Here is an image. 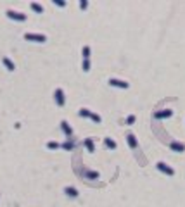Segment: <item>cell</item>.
Instances as JSON below:
<instances>
[{"label": "cell", "mask_w": 185, "mask_h": 207, "mask_svg": "<svg viewBox=\"0 0 185 207\" xmlns=\"http://www.w3.org/2000/svg\"><path fill=\"white\" fill-rule=\"evenodd\" d=\"M24 40H28V42H36V43H43V42H47V36L42 35V33H26V35H24Z\"/></svg>", "instance_id": "1"}, {"label": "cell", "mask_w": 185, "mask_h": 207, "mask_svg": "<svg viewBox=\"0 0 185 207\" xmlns=\"http://www.w3.org/2000/svg\"><path fill=\"white\" fill-rule=\"evenodd\" d=\"M7 18L12 19V21H26V14H23V12H16V10H7Z\"/></svg>", "instance_id": "2"}, {"label": "cell", "mask_w": 185, "mask_h": 207, "mask_svg": "<svg viewBox=\"0 0 185 207\" xmlns=\"http://www.w3.org/2000/svg\"><path fill=\"white\" fill-rule=\"evenodd\" d=\"M54 98H56V104H57L59 107H62L64 104H66V98H64V92H62L61 88H57L56 92H54Z\"/></svg>", "instance_id": "3"}, {"label": "cell", "mask_w": 185, "mask_h": 207, "mask_svg": "<svg viewBox=\"0 0 185 207\" xmlns=\"http://www.w3.org/2000/svg\"><path fill=\"white\" fill-rule=\"evenodd\" d=\"M156 168L159 169L161 173H164V174H168V176H173L175 174V171H173V168H170L168 164H164V162H158L156 164Z\"/></svg>", "instance_id": "4"}, {"label": "cell", "mask_w": 185, "mask_h": 207, "mask_svg": "<svg viewBox=\"0 0 185 207\" xmlns=\"http://www.w3.org/2000/svg\"><path fill=\"white\" fill-rule=\"evenodd\" d=\"M109 85L111 86H116V88H128V86H130L126 81H123V79H116V78H111Z\"/></svg>", "instance_id": "5"}, {"label": "cell", "mask_w": 185, "mask_h": 207, "mask_svg": "<svg viewBox=\"0 0 185 207\" xmlns=\"http://www.w3.org/2000/svg\"><path fill=\"white\" fill-rule=\"evenodd\" d=\"M61 129L64 131V135L68 137V140H71V137H73V129H71V126H69L68 121H61Z\"/></svg>", "instance_id": "6"}, {"label": "cell", "mask_w": 185, "mask_h": 207, "mask_svg": "<svg viewBox=\"0 0 185 207\" xmlns=\"http://www.w3.org/2000/svg\"><path fill=\"white\" fill-rule=\"evenodd\" d=\"M173 116V110L170 109H164V110H158V112H154V117L156 119H164V117H171Z\"/></svg>", "instance_id": "7"}, {"label": "cell", "mask_w": 185, "mask_h": 207, "mask_svg": "<svg viewBox=\"0 0 185 207\" xmlns=\"http://www.w3.org/2000/svg\"><path fill=\"white\" fill-rule=\"evenodd\" d=\"M2 64H4V66H5V69H7V71H10V73H12V71H16V66H14V62L10 61L9 57H2Z\"/></svg>", "instance_id": "8"}, {"label": "cell", "mask_w": 185, "mask_h": 207, "mask_svg": "<svg viewBox=\"0 0 185 207\" xmlns=\"http://www.w3.org/2000/svg\"><path fill=\"white\" fill-rule=\"evenodd\" d=\"M126 143H128V147H130V149H137V147H138V141H137L135 135H132V133L126 137Z\"/></svg>", "instance_id": "9"}, {"label": "cell", "mask_w": 185, "mask_h": 207, "mask_svg": "<svg viewBox=\"0 0 185 207\" xmlns=\"http://www.w3.org/2000/svg\"><path fill=\"white\" fill-rule=\"evenodd\" d=\"M170 149L175 150V152H185V145L180 143V141H171L170 143Z\"/></svg>", "instance_id": "10"}, {"label": "cell", "mask_w": 185, "mask_h": 207, "mask_svg": "<svg viewBox=\"0 0 185 207\" xmlns=\"http://www.w3.org/2000/svg\"><path fill=\"white\" fill-rule=\"evenodd\" d=\"M64 193L68 195V197H78V190L76 188H73V186H66V188H64Z\"/></svg>", "instance_id": "11"}, {"label": "cell", "mask_w": 185, "mask_h": 207, "mask_svg": "<svg viewBox=\"0 0 185 207\" xmlns=\"http://www.w3.org/2000/svg\"><path fill=\"white\" fill-rule=\"evenodd\" d=\"M85 178H87V180H97V178H99V173H97V171H90V169H87V171H85Z\"/></svg>", "instance_id": "12"}, {"label": "cell", "mask_w": 185, "mask_h": 207, "mask_svg": "<svg viewBox=\"0 0 185 207\" xmlns=\"http://www.w3.org/2000/svg\"><path fill=\"white\" fill-rule=\"evenodd\" d=\"M30 7H31V10H35L36 14H42V12H43V7H42V5H40L38 2H31Z\"/></svg>", "instance_id": "13"}, {"label": "cell", "mask_w": 185, "mask_h": 207, "mask_svg": "<svg viewBox=\"0 0 185 207\" xmlns=\"http://www.w3.org/2000/svg\"><path fill=\"white\" fill-rule=\"evenodd\" d=\"M85 147H87L88 152H95V145H93L92 138H87V140H85Z\"/></svg>", "instance_id": "14"}, {"label": "cell", "mask_w": 185, "mask_h": 207, "mask_svg": "<svg viewBox=\"0 0 185 207\" xmlns=\"http://www.w3.org/2000/svg\"><path fill=\"white\" fill-rule=\"evenodd\" d=\"M104 143H106V147H107V149H111V150L116 149V141L113 140V138H106V140H104Z\"/></svg>", "instance_id": "15"}, {"label": "cell", "mask_w": 185, "mask_h": 207, "mask_svg": "<svg viewBox=\"0 0 185 207\" xmlns=\"http://www.w3.org/2000/svg\"><path fill=\"white\" fill-rule=\"evenodd\" d=\"M73 147H75V143H73V138H71L69 141H66V143H61V149H66V150H73Z\"/></svg>", "instance_id": "16"}, {"label": "cell", "mask_w": 185, "mask_h": 207, "mask_svg": "<svg viewBox=\"0 0 185 207\" xmlns=\"http://www.w3.org/2000/svg\"><path fill=\"white\" fill-rule=\"evenodd\" d=\"M47 149H50V150L61 149V143H57V141H49V143H47Z\"/></svg>", "instance_id": "17"}, {"label": "cell", "mask_w": 185, "mask_h": 207, "mask_svg": "<svg viewBox=\"0 0 185 207\" xmlns=\"http://www.w3.org/2000/svg\"><path fill=\"white\" fill-rule=\"evenodd\" d=\"M78 114L81 116V117H90V116H92V112H90L88 109H80V112H78Z\"/></svg>", "instance_id": "18"}, {"label": "cell", "mask_w": 185, "mask_h": 207, "mask_svg": "<svg viewBox=\"0 0 185 207\" xmlns=\"http://www.w3.org/2000/svg\"><path fill=\"white\" fill-rule=\"evenodd\" d=\"M81 54H83V59H88V57H90V47H88V45H85L83 50H81Z\"/></svg>", "instance_id": "19"}, {"label": "cell", "mask_w": 185, "mask_h": 207, "mask_svg": "<svg viewBox=\"0 0 185 207\" xmlns=\"http://www.w3.org/2000/svg\"><path fill=\"white\" fill-rule=\"evenodd\" d=\"M81 69L87 73V71H90V61L88 59H83V64H81Z\"/></svg>", "instance_id": "20"}, {"label": "cell", "mask_w": 185, "mask_h": 207, "mask_svg": "<svg viewBox=\"0 0 185 207\" xmlns=\"http://www.w3.org/2000/svg\"><path fill=\"white\" fill-rule=\"evenodd\" d=\"M90 119H92L93 123H101V121H102L101 116H99V114H93V112H92V116H90Z\"/></svg>", "instance_id": "21"}, {"label": "cell", "mask_w": 185, "mask_h": 207, "mask_svg": "<svg viewBox=\"0 0 185 207\" xmlns=\"http://www.w3.org/2000/svg\"><path fill=\"white\" fill-rule=\"evenodd\" d=\"M54 5H57V7H66V2H64V0H54Z\"/></svg>", "instance_id": "22"}, {"label": "cell", "mask_w": 185, "mask_h": 207, "mask_svg": "<svg viewBox=\"0 0 185 207\" xmlns=\"http://www.w3.org/2000/svg\"><path fill=\"white\" fill-rule=\"evenodd\" d=\"M87 7H88V2H87V0H81V2H80V9L85 10Z\"/></svg>", "instance_id": "23"}, {"label": "cell", "mask_w": 185, "mask_h": 207, "mask_svg": "<svg viewBox=\"0 0 185 207\" xmlns=\"http://www.w3.org/2000/svg\"><path fill=\"white\" fill-rule=\"evenodd\" d=\"M135 123V116H128L126 117V124H133Z\"/></svg>", "instance_id": "24"}]
</instances>
